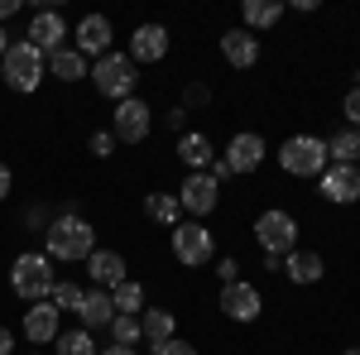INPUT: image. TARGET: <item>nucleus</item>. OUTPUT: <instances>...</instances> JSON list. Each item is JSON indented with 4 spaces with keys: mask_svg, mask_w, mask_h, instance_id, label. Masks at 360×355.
<instances>
[{
    "mask_svg": "<svg viewBox=\"0 0 360 355\" xmlns=\"http://www.w3.org/2000/svg\"><path fill=\"white\" fill-rule=\"evenodd\" d=\"M111 302L115 312H125V317H139L149 302H144V283H135V278H125V283H115L111 288Z\"/></svg>",
    "mask_w": 360,
    "mask_h": 355,
    "instance_id": "bb28decb",
    "label": "nucleus"
},
{
    "mask_svg": "<svg viewBox=\"0 0 360 355\" xmlns=\"http://www.w3.org/2000/svg\"><path fill=\"white\" fill-rule=\"evenodd\" d=\"M34 355H39V351H34Z\"/></svg>",
    "mask_w": 360,
    "mask_h": 355,
    "instance_id": "a18cd8bd",
    "label": "nucleus"
},
{
    "mask_svg": "<svg viewBox=\"0 0 360 355\" xmlns=\"http://www.w3.org/2000/svg\"><path fill=\"white\" fill-rule=\"evenodd\" d=\"M10 53V34H5V29H0V58Z\"/></svg>",
    "mask_w": 360,
    "mask_h": 355,
    "instance_id": "37998d69",
    "label": "nucleus"
},
{
    "mask_svg": "<svg viewBox=\"0 0 360 355\" xmlns=\"http://www.w3.org/2000/svg\"><path fill=\"white\" fill-rule=\"evenodd\" d=\"M221 58L231 67H255L259 63V39L250 29H226L221 34Z\"/></svg>",
    "mask_w": 360,
    "mask_h": 355,
    "instance_id": "a211bd4d",
    "label": "nucleus"
},
{
    "mask_svg": "<svg viewBox=\"0 0 360 355\" xmlns=\"http://www.w3.org/2000/svg\"><path fill=\"white\" fill-rule=\"evenodd\" d=\"M346 355H360V346H346Z\"/></svg>",
    "mask_w": 360,
    "mask_h": 355,
    "instance_id": "c03bdc74",
    "label": "nucleus"
},
{
    "mask_svg": "<svg viewBox=\"0 0 360 355\" xmlns=\"http://www.w3.org/2000/svg\"><path fill=\"white\" fill-rule=\"evenodd\" d=\"M0 72H5L10 91L29 96V91H39V82L49 77V58L39 53V49H34L29 39H20V44H10V53L0 58Z\"/></svg>",
    "mask_w": 360,
    "mask_h": 355,
    "instance_id": "f03ea898",
    "label": "nucleus"
},
{
    "mask_svg": "<svg viewBox=\"0 0 360 355\" xmlns=\"http://www.w3.org/2000/svg\"><path fill=\"white\" fill-rule=\"evenodd\" d=\"M217 202H221V183H217L212 173H188V178H183V188H178V207L188 212V221L212 217Z\"/></svg>",
    "mask_w": 360,
    "mask_h": 355,
    "instance_id": "6e6552de",
    "label": "nucleus"
},
{
    "mask_svg": "<svg viewBox=\"0 0 360 355\" xmlns=\"http://www.w3.org/2000/svg\"><path fill=\"white\" fill-rule=\"evenodd\" d=\"M86 278H91V288H106V293H111L115 283H125V259H120L115 250H91Z\"/></svg>",
    "mask_w": 360,
    "mask_h": 355,
    "instance_id": "f3484780",
    "label": "nucleus"
},
{
    "mask_svg": "<svg viewBox=\"0 0 360 355\" xmlns=\"http://www.w3.org/2000/svg\"><path fill=\"white\" fill-rule=\"evenodd\" d=\"M53 346H58V355H96V351H101V346H96V336L82 331V327H77V331H63Z\"/></svg>",
    "mask_w": 360,
    "mask_h": 355,
    "instance_id": "cd10ccee",
    "label": "nucleus"
},
{
    "mask_svg": "<svg viewBox=\"0 0 360 355\" xmlns=\"http://www.w3.org/2000/svg\"><path fill=\"white\" fill-rule=\"evenodd\" d=\"M154 355H197V346H193V341H178V336H173V341H164Z\"/></svg>",
    "mask_w": 360,
    "mask_h": 355,
    "instance_id": "c9c22d12",
    "label": "nucleus"
},
{
    "mask_svg": "<svg viewBox=\"0 0 360 355\" xmlns=\"http://www.w3.org/2000/svg\"><path fill=\"white\" fill-rule=\"evenodd\" d=\"M317 192L336 202V207H356L360 202V168L356 164H327V173L317 178Z\"/></svg>",
    "mask_w": 360,
    "mask_h": 355,
    "instance_id": "9d476101",
    "label": "nucleus"
},
{
    "mask_svg": "<svg viewBox=\"0 0 360 355\" xmlns=\"http://www.w3.org/2000/svg\"><path fill=\"white\" fill-rule=\"evenodd\" d=\"M346 125H351V130H360V86H351V91H346Z\"/></svg>",
    "mask_w": 360,
    "mask_h": 355,
    "instance_id": "f704fd0d",
    "label": "nucleus"
},
{
    "mask_svg": "<svg viewBox=\"0 0 360 355\" xmlns=\"http://www.w3.org/2000/svg\"><path fill=\"white\" fill-rule=\"evenodd\" d=\"M283 273H288L293 283H317V278L327 273V264H322L317 250H293V254L283 259Z\"/></svg>",
    "mask_w": 360,
    "mask_h": 355,
    "instance_id": "5701e85b",
    "label": "nucleus"
},
{
    "mask_svg": "<svg viewBox=\"0 0 360 355\" xmlns=\"http://www.w3.org/2000/svg\"><path fill=\"white\" fill-rule=\"evenodd\" d=\"M144 217H149V221H159V226H168V231H173V226L183 221L178 192H149V197H144Z\"/></svg>",
    "mask_w": 360,
    "mask_h": 355,
    "instance_id": "b1692460",
    "label": "nucleus"
},
{
    "mask_svg": "<svg viewBox=\"0 0 360 355\" xmlns=\"http://www.w3.org/2000/svg\"><path fill=\"white\" fill-rule=\"evenodd\" d=\"M29 44L39 49V53L49 58L63 49V39H68V20L58 15V10H34V20H29V34H25Z\"/></svg>",
    "mask_w": 360,
    "mask_h": 355,
    "instance_id": "ddd939ff",
    "label": "nucleus"
},
{
    "mask_svg": "<svg viewBox=\"0 0 360 355\" xmlns=\"http://www.w3.org/2000/svg\"><path fill=\"white\" fill-rule=\"evenodd\" d=\"M264 139L255 135V130H240V135H231V144H226V164H231V178H245V173H255V168L264 164Z\"/></svg>",
    "mask_w": 360,
    "mask_h": 355,
    "instance_id": "9b49d317",
    "label": "nucleus"
},
{
    "mask_svg": "<svg viewBox=\"0 0 360 355\" xmlns=\"http://www.w3.org/2000/svg\"><path fill=\"white\" fill-rule=\"evenodd\" d=\"M255 240H259V254H274V259H288L298 250V221L288 212L269 207L264 217L255 221Z\"/></svg>",
    "mask_w": 360,
    "mask_h": 355,
    "instance_id": "0eeeda50",
    "label": "nucleus"
},
{
    "mask_svg": "<svg viewBox=\"0 0 360 355\" xmlns=\"http://www.w3.org/2000/svg\"><path fill=\"white\" fill-rule=\"evenodd\" d=\"M15 10H20V0H0V29H5V20H10Z\"/></svg>",
    "mask_w": 360,
    "mask_h": 355,
    "instance_id": "a19ab883",
    "label": "nucleus"
},
{
    "mask_svg": "<svg viewBox=\"0 0 360 355\" xmlns=\"http://www.w3.org/2000/svg\"><path fill=\"white\" fill-rule=\"evenodd\" d=\"M327 164H332L327 159V139H317V135H293L278 149V168L288 178H322Z\"/></svg>",
    "mask_w": 360,
    "mask_h": 355,
    "instance_id": "39448f33",
    "label": "nucleus"
},
{
    "mask_svg": "<svg viewBox=\"0 0 360 355\" xmlns=\"http://www.w3.org/2000/svg\"><path fill=\"white\" fill-rule=\"evenodd\" d=\"M86 149H91L96 159H111V154H115V135H111V130H96V135L86 139Z\"/></svg>",
    "mask_w": 360,
    "mask_h": 355,
    "instance_id": "2f4dec72",
    "label": "nucleus"
},
{
    "mask_svg": "<svg viewBox=\"0 0 360 355\" xmlns=\"http://www.w3.org/2000/svg\"><path fill=\"white\" fill-rule=\"evenodd\" d=\"M82 293H86V288H77L72 278H58L53 293H49V302H53L58 312H77V307H82Z\"/></svg>",
    "mask_w": 360,
    "mask_h": 355,
    "instance_id": "c85d7f7f",
    "label": "nucleus"
},
{
    "mask_svg": "<svg viewBox=\"0 0 360 355\" xmlns=\"http://www.w3.org/2000/svg\"><path fill=\"white\" fill-rule=\"evenodd\" d=\"M149 130H154V110H149V101L130 96V101H120V106H115V120H111L115 144H144Z\"/></svg>",
    "mask_w": 360,
    "mask_h": 355,
    "instance_id": "1a4fd4ad",
    "label": "nucleus"
},
{
    "mask_svg": "<svg viewBox=\"0 0 360 355\" xmlns=\"http://www.w3.org/2000/svg\"><path fill=\"white\" fill-rule=\"evenodd\" d=\"M327 159H332V164H356L360 168V130L341 125V130L327 139Z\"/></svg>",
    "mask_w": 360,
    "mask_h": 355,
    "instance_id": "a878e982",
    "label": "nucleus"
},
{
    "mask_svg": "<svg viewBox=\"0 0 360 355\" xmlns=\"http://www.w3.org/2000/svg\"><path fill=\"white\" fill-rule=\"evenodd\" d=\"M283 10H288L283 0H245L240 15H245V29L255 34V29H274L278 20H283Z\"/></svg>",
    "mask_w": 360,
    "mask_h": 355,
    "instance_id": "393cba45",
    "label": "nucleus"
},
{
    "mask_svg": "<svg viewBox=\"0 0 360 355\" xmlns=\"http://www.w3.org/2000/svg\"><path fill=\"white\" fill-rule=\"evenodd\" d=\"M217 278H221V288L240 278V264H236V254H221V259H217Z\"/></svg>",
    "mask_w": 360,
    "mask_h": 355,
    "instance_id": "72a5a7b5",
    "label": "nucleus"
},
{
    "mask_svg": "<svg viewBox=\"0 0 360 355\" xmlns=\"http://www.w3.org/2000/svg\"><path fill=\"white\" fill-rule=\"evenodd\" d=\"M49 72H53L58 82H82V77H91V63L72 44H63L58 53H49Z\"/></svg>",
    "mask_w": 360,
    "mask_h": 355,
    "instance_id": "4be33fe9",
    "label": "nucleus"
},
{
    "mask_svg": "<svg viewBox=\"0 0 360 355\" xmlns=\"http://www.w3.org/2000/svg\"><path fill=\"white\" fill-rule=\"evenodd\" d=\"M259 307H264V298H259V288L245 283V278H236V283L221 288V312L231 317V322H255Z\"/></svg>",
    "mask_w": 360,
    "mask_h": 355,
    "instance_id": "4468645a",
    "label": "nucleus"
},
{
    "mask_svg": "<svg viewBox=\"0 0 360 355\" xmlns=\"http://www.w3.org/2000/svg\"><path fill=\"white\" fill-rule=\"evenodd\" d=\"M207 173H212V178H217V183H231V164H226L221 154H217V164L207 168Z\"/></svg>",
    "mask_w": 360,
    "mask_h": 355,
    "instance_id": "4c0bfd02",
    "label": "nucleus"
},
{
    "mask_svg": "<svg viewBox=\"0 0 360 355\" xmlns=\"http://www.w3.org/2000/svg\"><path fill=\"white\" fill-rule=\"evenodd\" d=\"M25 341L29 346H49V341H58L63 336V312H58L53 302H29L25 307Z\"/></svg>",
    "mask_w": 360,
    "mask_h": 355,
    "instance_id": "f8f14e48",
    "label": "nucleus"
},
{
    "mask_svg": "<svg viewBox=\"0 0 360 355\" xmlns=\"http://www.w3.org/2000/svg\"><path fill=\"white\" fill-rule=\"evenodd\" d=\"M168 58V29L164 25H139L130 34V63H164Z\"/></svg>",
    "mask_w": 360,
    "mask_h": 355,
    "instance_id": "dca6fc26",
    "label": "nucleus"
},
{
    "mask_svg": "<svg viewBox=\"0 0 360 355\" xmlns=\"http://www.w3.org/2000/svg\"><path fill=\"white\" fill-rule=\"evenodd\" d=\"M173 259L183 269H202L217 259V235L202 226V221H178L173 226Z\"/></svg>",
    "mask_w": 360,
    "mask_h": 355,
    "instance_id": "423d86ee",
    "label": "nucleus"
},
{
    "mask_svg": "<svg viewBox=\"0 0 360 355\" xmlns=\"http://www.w3.org/2000/svg\"><path fill=\"white\" fill-rule=\"evenodd\" d=\"M96 355H139V351H135V346H101Z\"/></svg>",
    "mask_w": 360,
    "mask_h": 355,
    "instance_id": "79ce46f5",
    "label": "nucleus"
},
{
    "mask_svg": "<svg viewBox=\"0 0 360 355\" xmlns=\"http://www.w3.org/2000/svg\"><path fill=\"white\" fill-rule=\"evenodd\" d=\"M164 120L173 125V130H178V135H188V110H183V106H173V110L164 115Z\"/></svg>",
    "mask_w": 360,
    "mask_h": 355,
    "instance_id": "e433bc0d",
    "label": "nucleus"
},
{
    "mask_svg": "<svg viewBox=\"0 0 360 355\" xmlns=\"http://www.w3.org/2000/svg\"><path fill=\"white\" fill-rule=\"evenodd\" d=\"M111 346H139L144 336H139V317H125V312H115L111 317Z\"/></svg>",
    "mask_w": 360,
    "mask_h": 355,
    "instance_id": "c756f323",
    "label": "nucleus"
},
{
    "mask_svg": "<svg viewBox=\"0 0 360 355\" xmlns=\"http://www.w3.org/2000/svg\"><path fill=\"white\" fill-rule=\"evenodd\" d=\"M0 355H15V336H10V327H0Z\"/></svg>",
    "mask_w": 360,
    "mask_h": 355,
    "instance_id": "ea45409f",
    "label": "nucleus"
},
{
    "mask_svg": "<svg viewBox=\"0 0 360 355\" xmlns=\"http://www.w3.org/2000/svg\"><path fill=\"white\" fill-rule=\"evenodd\" d=\"M96 250V231L82 212H58L53 226L44 231V254L58 264H86Z\"/></svg>",
    "mask_w": 360,
    "mask_h": 355,
    "instance_id": "f257e3e1",
    "label": "nucleus"
},
{
    "mask_svg": "<svg viewBox=\"0 0 360 355\" xmlns=\"http://www.w3.org/2000/svg\"><path fill=\"white\" fill-rule=\"evenodd\" d=\"M178 159L188 164V173H207L217 164V149H212V139L202 130H188V135H178Z\"/></svg>",
    "mask_w": 360,
    "mask_h": 355,
    "instance_id": "aec40b11",
    "label": "nucleus"
},
{
    "mask_svg": "<svg viewBox=\"0 0 360 355\" xmlns=\"http://www.w3.org/2000/svg\"><path fill=\"white\" fill-rule=\"evenodd\" d=\"M111 317H115L111 293H106V288H86V293H82V307H77V322H82V331L111 327Z\"/></svg>",
    "mask_w": 360,
    "mask_h": 355,
    "instance_id": "6ab92c4d",
    "label": "nucleus"
},
{
    "mask_svg": "<svg viewBox=\"0 0 360 355\" xmlns=\"http://www.w3.org/2000/svg\"><path fill=\"white\" fill-rule=\"evenodd\" d=\"M207 101H212V86H207V82H188V86H183V110L207 106Z\"/></svg>",
    "mask_w": 360,
    "mask_h": 355,
    "instance_id": "7c9ffc66",
    "label": "nucleus"
},
{
    "mask_svg": "<svg viewBox=\"0 0 360 355\" xmlns=\"http://www.w3.org/2000/svg\"><path fill=\"white\" fill-rule=\"evenodd\" d=\"M173 331H178V317H173L168 307H144V312H139V336H144L154 351H159L164 341H173Z\"/></svg>",
    "mask_w": 360,
    "mask_h": 355,
    "instance_id": "412c9836",
    "label": "nucleus"
},
{
    "mask_svg": "<svg viewBox=\"0 0 360 355\" xmlns=\"http://www.w3.org/2000/svg\"><path fill=\"white\" fill-rule=\"evenodd\" d=\"M111 20H106V15H82V20H77V44H72V49H77V53L82 58H106L111 53Z\"/></svg>",
    "mask_w": 360,
    "mask_h": 355,
    "instance_id": "2eb2a0df",
    "label": "nucleus"
},
{
    "mask_svg": "<svg viewBox=\"0 0 360 355\" xmlns=\"http://www.w3.org/2000/svg\"><path fill=\"white\" fill-rule=\"evenodd\" d=\"M10 188H15V173H10V164H0V202L10 197Z\"/></svg>",
    "mask_w": 360,
    "mask_h": 355,
    "instance_id": "58836bf2",
    "label": "nucleus"
},
{
    "mask_svg": "<svg viewBox=\"0 0 360 355\" xmlns=\"http://www.w3.org/2000/svg\"><path fill=\"white\" fill-rule=\"evenodd\" d=\"M91 86L106 96V101H130L135 96V86H139V67L130 63V53H106V58H96V67H91Z\"/></svg>",
    "mask_w": 360,
    "mask_h": 355,
    "instance_id": "20e7f679",
    "label": "nucleus"
},
{
    "mask_svg": "<svg viewBox=\"0 0 360 355\" xmlns=\"http://www.w3.org/2000/svg\"><path fill=\"white\" fill-rule=\"evenodd\" d=\"M53 283H58L53 278V259L39 254V250H25V254L10 264V288H15L25 302H49Z\"/></svg>",
    "mask_w": 360,
    "mask_h": 355,
    "instance_id": "7ed1b4c3",
    "label": "nucleus"
},
{
    "mask_svg": "<svg viewBox=\"0 0 360 355\" xmlns=\"http://www.w3.org/2000/svg\"><path fill=\"white\" fill-rule=\"evenodd\" d=\"M25 226L29 231H49V226H53V212H49L44 202H34V207L25 212Z\"/></svg>",
    "mask_w": 360,
    "mask_h": 355,
    "instance_id": "473e14b6",
    "label": "nucleus"
}]
</instances>
